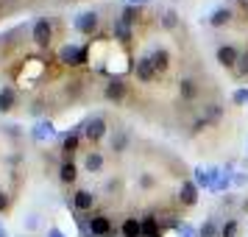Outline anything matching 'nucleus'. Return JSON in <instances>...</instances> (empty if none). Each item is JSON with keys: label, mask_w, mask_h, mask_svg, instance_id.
<instances>
[{"label": "nucleus", "mask_w": 248, "mask_h": 237, "mask_svg": "<svg viewBox=\"0 0 248 237\" xmlns=\"http://www.w3.org/2000/svg\"><path fill=\"white\" fill-rule=\"evenodd\" d=\"M59 59L70 64V67H78V64H87V59H90V50L87 47H78V45H64L59 50Z\"/></svg>", "instance_id": "nucleus-1"}, {"label": "nucleus", "mask_w": 248, "mask_h": 237, "mask_svg": "<svg viewBox=\"0 0 248 237\" xmlns=\"http://www.w3.org/2000/svg\"><path fill=\"white\" fill-rule=\"evenodd\" d=\"M31 36H34V42L39 47H47L50 45V39H53V25H50V20H36L34 28H31Z\"/></svg>", "instance_id": "nucleus-2"}, {"label": "nucleus", "mask_w": 248, "mask_h": 237, "mask_svg": "<svg viewBox=\"0 0 248 237\" xmlns=\"http://www.w3.org/2000/svg\"><path fill=\"white\" fill-rule=\"evenodd\" d=\"M106 128H109V126H106L103 117H92V120H87V123L78 128V134L87 137V140H101V137L106 134Z\"/></svg>", "instance_id": "nucleus-3"}, {"label": "nucleus", "mask_w": 248, "mask_h": 237, "mask_svg": "<svg viewBox=\"0 0 248 237\" xmlns=\"http://www.w3.org/2000/svg\"><path fill=\"white\" fill-rule=\"evenodd\" d=\"M90 237H112V221L106 215H95L90 221Z\"/></svg>", "instance_id": "nucleus-4"}, {"label": "nucleus", "mask_w": 248, "mask_h": 237, "mask_svg": "<svg viewBox=\"0 0 248 237\" xmlns=\"http://www.w3.org/2000/svg\"><path fill=\"white\" fill-rule=\"evenodd\" d=\"M125 92H128V87H125V81L123 79H109V84H106V90H103V95L109 98V101H123L125 98Z\"/></svg>", "instance_id": "nucleus-5"}, {"label": "nucleus", "mask_w": 248, "mask_h": 237, "mask_svg": "<svg viewBox=\"0 0 248 237\" xmlns=\"http://www.w3.org/2000/svg\"><path fill=\"white\" fill-rule=\"evenodd\" d=\"M98 28V14L95 12H84L76 17V31H81V34H92Z\"/></svg>", "instance_id": "nucleus-6"}, {"label": "nucleus", "mask_w": 248, "mask_h": 237, "mask_svg": "<svg viewBox=\"0 0 248 237\" xmlns=\"http://www.w3.org/2000/svg\"><path fill=\"white\" fill-rule=\"evenodd\" d=\"M237 59H240V50H237L234 45H220V47H217V62H220L223 67H232V70H234Z\"/></svg>", "instance_id": "nucleus-7"}, {"label": "nucleus", "mask_w": 248, "mask_h": 237, "mask_svg": "<svg viewBox=\"0 0 248 237\" xmlns=\"http://www.w3.org/2000/svg\"><path fill=\"white\" fill-rule=\"evenodd\" d=\"M134 73H137V79L140 81H154V76H156V70H154V62H151V56H145V59H140L137 62V67H134Z\"/></svg>", "instance_id": "nucleus-8"}, {"label": "nucleus", "mask_w": 248, "mask_h": 237, "mask_svg": "<svg viewBox=\"0 0 248 237\" xmlns=\"http://www.w3.org/2000/svg\"><path fill=\"white\" fill-rule=\"evenodd\" d=\"M179 201L184 204V206H192V204L198 201V184H195V181H184V184H181Z\"/></svg>", "instance_id": "nucleus-9"}, {"label": "nucleus", "mask_w": 248, "mask_h": 237, "mask_svg": "<svg viewBox=\"0 0 248 237\" xmlns=\"http://www.w3.org/2000/svg\"><path fill=\"white\" fill-rule=\"evenodd\" d=\"M198 81H192V79H184L179 84V95H181V101H195L198 98Z\"/></svg>", "instance_id": "nucleus-10"}, {"label": "nucleus", "mask_w": 248, "mask_h": 237, "mask_svg": "<svg viewBox=\"0 0 248 237\" xmlns=\"http://www.w3.org/2000/svg\"><path fill=\"white\" fill-rule=\"evenodd\" d=\"M92 204H95V195H92L90 190H78L76 195H73V206H76V209H81V212L92 209Z\"/></svg>", "instance_id": "nucleus-11"}, {"label": "nucleus", "mask_w": 248, "mask_h": 237, "mask_svg": "<svg viewBox=\"0 0 248 237\" xmlns=\"http://www.w3.org/2000/svg\"><path fill=\"white\" fill-rule=\"evenodd\" d=\"M151 62H154V70H156V73H165V70L170 67V53L165 47H156V50L151 53Z\"/></svg>", "instance_id": "nucleus-12"}, {"label": "nucleus", "mask_w": 248, "mask_h": 237, "mask_svg": "<svg viewBox=\"0 0 248 237\" xmlns=\"http://www.w3.org/2000/svg\"><path fill=\"white\" fill-rule=\"evenodd\" d=\"M142 237H162V226L154 215H145L142 218Z\"/></svg>", "instance_id": "nucleus-13"}, {"label": "nucleus", "mask_w": 248, "mask_h": 237, "mask_svg": "<svg viewBox=\"0 0 248 237\" xmlns=\"http://www.w3.org/2000/svg\"><path fill=\"white\" fill-rule=\"evenodd\" d=\"M220 117H223V109H220L217 103H206V106H203L201 120H203L206 126H209V123H220Z\"/></svg>", "instance_id": "nucleus-14"}, {"label": "nucleus", "mask_w": 248, "mask_h": 237, "mask_svg": "<svg viewBox=\"0 0 248 237\" xmlns=\"http://www.w3.org/2000/svg\"><path fill=\"white\" fill-rule=\"evenodd\" d=\"M14 103H17V92H14L12 87H3V90H0V112H9Z\"/></svg>", "instance_id": "nucleus-15"}, {"label": "nucleus", "mask_w": 248, "mask_h": 237, "mask_svg": "<svg viewBox=\"0 0 248 237\" xmlns=\"http://www.w3.org/2000/svg\"><path fill=\"white\" fill-rule=\"evenodd\" d=\"M232 20V9H226V6H220V9H215L212 17H209V25H215V28H220V25H226Z\"/></svg>", "instance_id": "nucleus-16"}, {"label": "nucleus", "mask_w": 248, "mask_h": 237, "mask_svg": "<svg viewBox=\"0 0 248 237\" xmlns=\"http://www.w3.org/2000/svg\"><path fill=\"white\" fill-rule=\"evenodd\" d=\"M84 168H87V173H101L103 170V157L101 154H87V159H84Z\"/></svg>", "instance_id": "nucleus-17"}, {"label": "nucleus", "mask_w": 248, "mask_h": 237, "mask_svg": "<svg viewBox=\"0 0 248 237\" xmlns=\"http://www.w3.org/2000/svg\"><path fill=\"white\" fill-rule=\"evenodd\" d=\"M123 237H142V221L128 218V221L123 223Z\"/></svg>", "instance_id": "nucleus-18"}, {"label": "nucleus", "mask_w": 248, "mask_h": 237, "mask_svg": "<svg viewBox=\"0 0 248 237\" xmlns=\"http://www.w3.org/2000/svg\"><path fill=\"white\" fill-rule=\"evenodd\" d=\"M76 176H78V173H76V165H73V162H62V168H59V179L64 181V184H73V181H76Z\"/></svg>", "instance_id": "nucleus-19"}, {"label": "nucleus", "mask_w": 248, "mask_h": 237, "mask_svg": "<svg viewBox=\"0 0 248 237\" xmlns=\"http://www.w3.org/2000/svg\"><path fill=\"white\" fill-rule=\"evenodd\" d=\"M50 137H53V126L47 123V120H42V123L34 126V140L42 142V140H50Z\"/></svg>", "instance_id": "nucleus-20"}, {"label": "nucleus", "mask_w": 248, "mask_h": 237, "mask_svg": "<svg viewBox=\"0 0 248 237\" xmlns=\"http://www.w3.org/2000/svg\"><path fill=\"white\" fill-rule=\"evenodd\" d=\"M142 17V12L137 9V6H125L123 9V14H120V23H125V25H134L137 20Z\"/></svg>", "instance_id": "nucleus-21"}, {"label": "nucleus", "mask_w": 248, "mask_h": 237, "mask_svg": "<svg viewBox=\"0 0 248 237\" xmlns=\"http://www.w3.org/2000/svg\"><path fill=\"white\" fill-rule=\"evenodd\" d=\"M114 39H117V42H128V39H131V25H125V23L117 20V23H114Z\"/></svg>", "instance_id": "nucleus-22"}, {"label": "nucleus", "mask_w": 248, "mask_h": 237, "mask_svg": "<svg viewBox=\"0 0 248 237\" xmlns=\"http://www.w3.org/2000/svg\"><path fill=\"white\" fill-rule=\"evenodd\" d=\"M176 25H179V14L173 12V9L162 12V28H165V31H173Z\"/></svg>", "instance_id": "nucleus-23"}, {"label": "nucleus", "mask_w": 248, "mask_h": 237, "mask_svg": "<svg viewBox=\"0 0 248 237\" xmlns=\"http://www.w3.org/2000/svg\"><path fill=\"white\" fill-rule=\"evenodd\" d=\"M78 142H81V134H78V131H73V134H67L64 140H62V151H67V154H73V151L78 148Z\"/></svg>", "instance_id": "nucleus-24"}, {"label": "nucleus", "mask_w": 248, "mask_h": 237, "mask_svg": "<svg viewBox=\"0 0 248 237\" xmlns=\"http://www.w3.org/2000/svg\"><path fill=\"white\" fill-rule=\"evenodd\" d=\"M195 184L198 187H212V176H209V170H195Z\"/></svg>", "instance_id": "nucleus-25"}, {"label": "nucleus", "mask_w": 248, "mask_h": 237, "mask_svg": "<svg viewBox=\"0 0 248 237\" xmlns=\"http://www.w3.org/2000/svg\"><path fill=\"white\" fill-rule=\"evenodd\" d=\"M234 73L237 76H248V50L240 53V59H237V64H234Z\"/></svg>", "instance_id": "nucleus-26"}, {"label": "nucleus", "mask_w": 248, "mask_h": 237, "mask_svg": "<svg viewBox=\"0 0 248 237\" xmlns=\"http://www.w3.org/2000/svg\"><path fill=\"white\" fill-rule=\"evenodd\" d=\"M125 145H128V134H117V137H114V142H112L114 154H123Z\"/></svg>", "instance_id": "nucleus-27"}, {"label": "nucleus", "mask_w": 248, "mask_h": 237, "mask_svg": "<svg viewBox=\"0 0 248 237\" xmlns=\"http://www.w3.org/2000/svg\"><path fill=\"white\" fill-rule=\"evenodd\" d=\"M234 235H237V221L232 218V221H229V223L223 226V232H220V237H234Z\"/></svg>", "instance_id": "nucleus-28"}, {"label": "nucleus", "mask_w": 248, "mask_h": 237, "mask_svg": "<svg viewBox=\"0 0 248 237\" xmlns=\"http://www.w3.org/2000/svg\"><path fill=\"white\" fill-rule=\"evenodd\" d=\"M232 101H234L237 106H243V103H248V90H237L234 95H232Z\"/></svg>", "instance_id": "nucleus-29"}, {"label": "nucleus", "mask_w": 248, "mask_h": 237, "mask_svg": "<svg viewBox=\"0 0 248 237\" xmlns=\"http://www.w3.org/2000/svg\"><path fill=\"white\" fill-rule=\"evenodd\" d=\"M215 232H217V229H215V223H203L201 232H198V237H215Z\"/></svg>", "instance_id": "nucleus-30"}, {"label": "nucleus", "mask_w": 248, "mask_h": 237, "mask_svg": "<svg viewBox=\"0 0 248 237\" xmlns=\"http://www.w3.org/2000/svg\"><path fill=\"white\" fill-rule=\"evenodd\" d=\"M6 206H9V195H6V192H0V212H3Z\"/></svg>", "instance_id": "nucleus-31"}, {"label": "nucleus", "mask_w": 248, "mask_h": 237, "mask_svg": "<svg viewBox=\"0 0 248 237\" xmlns=\"http://www.w3.org/2000/svg\"><path fill=\"white\" fill-rule=\"evenodd\" d=\"M47 237H64V235H62L59 229H50V235H47Z\"/></svg>", "instance_id": "nucleus-32"}, {"label": "nucleus", "mask_w": 248, "mask_h": 237, "mask_svg": "<svg viewBox=\"0 0 248 237\" xmlns=\"http://www.w3.org/2000/svg\"><path fill=\"white\" fill-rule=\"evenodd\" d=\"M131 3H145V0H128V6H131Z\"/></svg>", "instance_id": "nucleus-33"}, {"label": "nucleus", "mask_w": 248, "mask_h": 237, "mask_svg": "<svg viewBox=\"0 0 248 237\" xmlns=\"http://www.w3.org/2000/svg\"><path fill=\"white\" fill-rule=\"evenodd\" d=\"M240 3H243V6H246V12H248V0H240Z\"/></svg>", "instance_id": "nucleus-34"}]
</instances>
